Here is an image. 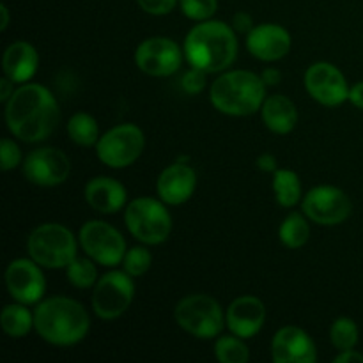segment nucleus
I'll return each mask as SVG.
<instances>
[{
  "label": "nucleus",
  "instance_id": "f257e3e1",
  "mask_svg": "<svg viewBox=\"0 0 363 363\" xmlns=\"http://www.w3.org/2000/svg\"><path fill=\"white\" fill-rule=\"evenodd\" d=\"M60 110L55 96L41 84H21L6 103V123L20 140L35 144L57 130Z\"/></svg>",
  "mask_w": 363,
  "mask_h": 363
},
{
  "label": "nucleus",
  "instance_id": "f03ea898",
  "mask_svg": "<svg viewBox=\"0 0 363 363\" xmlns=\"http://www.w3.org/2000/svg\"><path fill=\"white\" fill-rule=\"evenodd\" d=\"M184 59L206 73H222L238 57L236 30L220 20L199 21L184 39Z\"/></svg>",
  "mask_w": 363,
  "mask_h": 363
},
{
  "label": "nucleus",
  "instance_id": "7ed1b4c3",
  "mask_svg": "<svg viewBox=\"0 0 363 363\" xmlns=\"http://www.w3.org/2000/svg\"><path fill=\"white\" fill-rule=\"evenodd\" d=\"M34 328L52 346L69 347L82 342L91 328V319L73 298L53 296L39 301L34 311Z\"/></svg>",
  "mask_w": 363,
  "mask_h": 363
},
{
  "label": "nucleus",
  "instance_id": "20e7f679",
  "mask_svg": "<svg viewBox=\"0 0 363 363\" xmlns=\"http://www.w3.org/2000/svg\"><path fill=\"white\" fill-rule=\"evenodd\" d=\"M266 99V84L259 74L247 69L225 71L213 82L209 101L230 117H247L261 110Z\"/></svg>",
  "mask_w": 363,
  "mask_h": 363
},
{
  "label": "nucleus",
  "instance_id": "39448f33",
  "mask_svg": "<svg viewBox=\"0 0 363 363\" xmlns=\"http://www.w3.org/2000/svg\"><path fill=\"white\" fill-rule=\"evenodd\" d=\"M124 222L131 236L147 247L165 243L172 233V216L162 199H133L124 208Z\"/></svg>",
  "mask_w": 363,
  "mask_h": 363
},
{
  "label": "nucleus",
  "instance_id": "423d86ee",
  "mask_svg": "<svg viewBox=\"0 0 363 363\" xmlns=\"http://www.w3.org/2000/svg\"><path fill=\"white\" fill-rule=\"evenodd\" d=\"M78 241L67 227L60 223H43L27 240L28 257L46 269L66 268L77 257Z\"/></svg>",
  "mask_w": 363,
  "mask_h": 363
},
{
  "label": "nucleus",
  "instance_id": "0eeeda50",
  "mask_svg": "<svg viewBox=\"0 0 363 363\" xmlns=\"http://www.w3.org/2000/svg\"><path fill=\"white\" fill-rule=\"evenodd\" d=\"M176 323L195 339L209 340L220 337L225 328V314L222 305L208 294L184 296L174 311Z\"/></svg>",
  "mask_w": 363,
  "mask_h": 363
},
{
  "label": "nucleus",
  "instance_id": "6e6552de",
  "mask_svg": "<svg viewBox=\"0 0 363 363\" xmlns=\"http://www.w3.org/2000/svg\"><path fill=\"white\" fill-rule=\"evenodd\" d=\"M145 147L144 131L137 124L124 123L110 128L99 137L96 155L110 169H126L142 156Z\"/></svg>",
  "mask_w": 363,
  "mask_h": 363
},
{
  "label": "nucleus",
  "instance_id": "1a4fd4ad",
  "mask_svg": "<svg viewBox=\"0 0 363 363\" xmlns=\"http://www.w3.org/2000/svg\"><path fill=\"white\" fill-rule=\"evenodd\" d=\"M78 243L85 255L106 268L123 264L126 255V240L123 234L110 223L101 220H89L80 227Z\"/></svg>",
  "mask_w": 363,
  "mask_h": 363
},
{
  "label": "nucleus",
  "instance_id": "9d476101",
  "mask_svg": "<svg viewBox=\"0 0 363 363\" xmlns=\"http://www.w3.org/2000/svg\"><path fill=\"white\" fill-rule=\"evenodd\" d=\"M133 298V277L124 269H113L96 282L92 293V311L103 321H116L131 307Z\"/></svg>",
  "mask_w": 363,
  "mask_h": 363
},
{
  "label": "nucleus",
  "instance_id": "9b49d317",
  "mask_svg": "<svg viewBox=\"0 0 363 363\" xmlns=\"http://www.w3.org/2000/svg\"><path fill=\"white\" fill-rule=\"evenodd\" d=\"M301 209L311 222L333 227L340 225L350 218L353 204L344 190L332 184H321L307 191L301 201Z\"/></svg>",
  "mask_w": 363,
  "mask_h": 363
},
{
  "label": "nucleus",
  "instance_id": "f8f14e48",
  "mask_svg": "<svg viewBox=\"0 0 363 363\" xmlns=\"http://www.w3.org/2000/svg\"><path fill=\"white\" fill-rule=\"evenodd\" d=\"M184 50L163 35L147 38L135 50V64L149 77H170L183 66Z\"/></svg>",
  "mask_w": 363,
  "mask_h": 363
},
{
  "label": "nucleus",
  "instance_id": "ddd939ff",
  "mask_svg": "<svg viewBox=\"0 0 363 363\" xmlns=\"http://www.w3.org/2000/svg\"><path fill=\"white\" fill-rule=\"evenodd\" d=\"M23 176L28 183L43 188L62 184L71 174V162L66 152L57 147H39L23 160Z\"/></svg>",
  "mask_w": 363,
  "mask_h": 363
},
{
  "label": "nucleus",
  "instance_id": "4468645a",
  "mask_svg": "<svg viewBox=\"0 0 363 363\" xmlns=\"http://www.w3.org/2000/svg\"><path fill=\"white\" fill-rule=\"evenodd\" d=\"M305 89L312 99L325 106H339L350 99V85L342 71L332 62H314L305 71Z\"/></svg>",
  "mask_w": 363,
  "mask_h": 363
},
{
  "label": "nucleus",
  "instance_id": "2eb2a0df",
  "mask_svg": "<svg viewBox=\"0 0 363 363\" xmlns=\"http://www.w3.org/2000/svg\"><path fill=\"white\" fill-rule=\"evenodd\" d=\"M6 286L11 298L18 303L38 305L46 293L43 266L34 259H16L6 269Z\"/></svg>",
  "mask_w": 363,
  "mask_h": 363
},
{
  "label": "nucleus",
  "instance_id": "dca6fc26",
  "mask_svg": "<svg viewBox=\"0 0 363 363\" xmlns=\"http://www.w3.org/2000/svg\"><path fill=\"white\" fill-rule=\"evenodd\" d=\"M293 39L287 28L279 23L255 25L247 34V50L262 62H277L289 53Z\"/></svg>",
  "mask_w": 363,
  "mask_h": 363
},
{
  "label": "nucleus",
  "instance_id": "f3484780",
  "mask_svg": "<svg viewBox=\"0 0 363 363\" xmlns=\"http://www.w3.org/2000/svg\"><path fill=\"white\" fill-rule=\"evenodd\" d=\"M272 358L275 363H315L318 350L305 330L284 326L272 340Z\"/></svg>",
  "mask_w": 363,
  "mask_h": 363
},
{
  "label": "nucleus",
  "instance_id": "a211bd4d",
  "mask_svg": "<svg viewBox=\"0 0 363 363\" xmlns=\"http://www.w3.org/2000/svg\"><path fill=\"white\" fill-rule=\"evenodd\" d=\"M197 188V174L188 163L177 162L162 170L156 181L158 197L167 206H181L190 201Z\"/></svg>",
  "mask_w": 363,
  "mask_h": 363
},
{
  "label": "nucleus",
  "instance_id": "6ab92c4d",
  "mask_svg": "<svg viewBox=\"0 0 363 363\" xmlns=\"http://www.w3.org/2000/svg\"><path fill=\"white\" fill-rule=\"evenodd\" d=\"M227 328L241 339H252L262 330L266 321V307L259 298L240 296L229 305L225 314Z\"/></svg>",
  "mask_w": 363,
  "mask_h": 363
},
{
  "label": "nucleus",
  "instance_id": "aec40b11",
  "mask_svg": "<svg viewBox=\"0 0 363 363\" xmlns=\"http://www.w3.org/2000/svg\"><path fill=\"white\" fill-rule=\"evenodd\" d=\"M85 201L94 211L103 213V215H112V213L121 211L126 208L128 191L117 179L108 176L92 177L85 184Z\"/></svg>",
  "mask_w": 363,
  "mask_h": 363
},
{
  "label": "nucleus",
  "instance_id": "412c9836",
  "mask_svg": "<svg viewBox=\"0 0 363 363\" xmlns=\"http://www.w3.org/2000/svg\"><path fill=\"white\" fill-rule=\"evenodd\" d=\"M39 55L38 50L27 41H14L4 52L2 67L6 77L14 84H27L38 73Z\"/></svg>",
  "mask_w": 363,
  "mask_h": 363
},
{
  "label": "nucleus",
  "instance_id": "4be33fe9",
  "mask_svg": "<svg viewBox=\"0 0 363 363\" xmlns=\"http://www.w3.org/2000/svg\"><path fill=\"white\" fill-rule=\"evenodd\" d=\"M261 117L264 126L277 135H287L296 128V105L284 94H273L264 99L261 106Z\"/></svg>",
  "mask_w": 363,
  "mask_h": 363
},
{
  "label": "nucleus",
  "instance_id": "5701e85b",
  "mask_svg": "<svg viewBox=\"0 0 363 363\" xmlns=\"http://www.w3.org/2000/svg\"><path fill=\"white\" fill-rule=\"evenodd\" d=\"M0 326L4 333L13 339H23L34 328V312L28 311V305L13 303L6 305L0 314Z\"/></svg>",
  "mask_w": 363,
  "mask_h": 363
},
{
  "label": "nucleus",
  "instance_id": "b1692460",
  "mask_svg": "<svg viewBox=\"0 0 363 363\" xmlns=\"http://www.w3.org/2000/svg\"><path fill=\"white\" fill-rule=\"evenodd\" d=\"M279 240L284 247L291 250L305 247L311 240V225H308L307 216L301 213L287 215L279 227Z\"/></svg>",
  "mask_w": 363,
  "mask_h": 363
},
{
  "label": "nucleus",
  "instance_id": "393cba45",
  "mask_svg": "<svg viewBox=\"0 0 363 363\" xmlns=\"http://www.w3.org/2000/svg\"><path fill=\"white\" fill-rule=\"evenodd\" d=\"M273 191L277 204L282 208H294L301 199V183L298 174L289 169H279L273 172Z\"/></svg>",
  "mask_w": 363,
  "mask_h": 363
},
{
  "label": "nucleus",
  "instance_id": "a878e982",
  "mask_svg": "<svg viewBox=\"0 0 363 363\" xmlns=\"http://www.w3.org/2000/svg\"><path fill=\"white\" fill-rule=\"evenodd\" d=\"M67 135L71 140L80 147H92L99 140V126L98 121L91 113L78 112L67 121Z\"/></svg>",
  "mask_w": 363,
  "mask_h": 363
},
{
  "label": "nucleus",
  "instance_id": "bb28decb",
  "mask_svg": "<svg viewBox=\"0 0 363 363\" xmlns=\"http://www.w3.org/2000/svg\"><path fill=\"white\" fill-rule=\"evenodd\" d=\"M98 262L92 261L91 257H74L69 264L66 266V277L67 282L74 286L77 289H89V287L96 286L98 282Z\"/></svg>",
  "mask_w": 363,
  "mask_h": 363
},
{
  "label": "nucleus",
  "instance_id": "cd10ccee",
  "mask_svg": "<svg viewBox=\"0 0 363 363\" xmlns=\"http://www.w3.org/2000/svg\"><path fill=\"white\" fill-rule=\"evenodd\" d=\"M215 354L222 363H247L250 360V351L245 339L234 335H220L215 342Z\"/></svg>",
  "mask_w": 363,
  "mask_h": 363
},
{
  "label": "nucleus",
  "instance_id": "c85d7f7f",
  "mask_svg": "<svg viewBox=\"0 0 363 363\" xmlns=\"http://www.w3.org/2000/svg\"><path fill=\"white\" fill-rule=\"evenodd\" d=\"M358 325L351 318H337L330 328V340L339 351L354 350L358 344Z\"/></svg>",
  "mask_w": 363,
  "mask_h": 363
},
{
  "label": "nucleus",
  "instance_id": "c756f323",
  "mask_svg": "<svg viewBox=\"0 0 363 363\" xmlns=\"http://www.w3.org/2000/svg\"><path fill=\"white\" fill-rule=\"evenodd\" d=\"M152 264V254L145 247H133L126 250V255L123 259V269L130 273L131 277H142L147 273V269Z\"/></svg>",
  "mask_w": 363,
  "mask_h": 363
},
{
  "label": "nucleus",
  "instance_id": "7c9ffc66",
  "mask_svg": "<svg viewBox=\"0 0 363 363\" xmlns=\"http://www.w3.org/2000/svg\"><path fill=\"white\" fill-rule=\"evenodd\" d=\"M181 13L194 21L211 20L218 9V0H179Z\"/></svg>",
  "mask_w": 363,
  "mask_h": 363
},
{
  "label": "nucleus",
  "instance_id": "2f4dec72",
  "mask_svg": "<svg viewBox=\"0 0 363 363\" xmlns=\"http://www.w3.org/2000/svg\"><path fill=\"white\" fill-rule=\"evenodd\" d=\"M208 74L206 71L197 69V67H191L183 74L181 78V87L186 94L195 96L199 92H202L206 89V84H208Z\"/></svg>",
  "mask_w": 363,
  "mask_h": 363
},
{
  "label": "nucleus",
  "instance_id": "473e14b6",
  "mask_svg": "<svg viewBox=\"0 0 363 363\" xmlns=\"http://www.w3.org/2000/svg\"><path fill=\"white\" fill-rule=\"evenodd\" d=\"M0 160H2V170L9 172V170L16 169L21 163V151L18 144L11 138H2L0 144Z\"/></svg>",
  "mask_w": 363,
  "mask_h": 363
},
{
  "label": "nucleus",
  "instance_id": "72a5a7b5",
  "mask_svg": "<svg viewBox=\"0 0 363 363\" xmlns=\"http://www.w3.org/2000/svg\"><path fill=\"white\" fill-rule=\"evenodd\" d=\"M137 4L144 13L152 14V16H165L172 13L179 0H137Z\"/></svg>",
  "mask_w": 363,
  "mask_h": 363
},
{
  "label": "nucleus",
  "instance_id": "f704fd0d",
  "mask_svg": "<svg viewBox=\"0 0 363 363\" xmlns=\"http://www.w3.org/2000/svg\"><path fill=\"white\" fill-rule=\"evenodd\" d=\"M254 27V20H252L250 14L245 13V11H240V13H236L233 16V28L236 32H240V34H248Z\"/></svg>",
  "mask_w": 363,
  "mask_h": 363
},
{
  "label": "nucleus",
  "instance_id": "c9c22d12",
  "mask_svg": "<svg viewBox=\"0 0 363 363\" xmlns=\"http://www.w3.org/2000/svg\"><path fill=\"white\" fill-rule=\"evenodd\" d=\"M257 167L262 172H277L279 170V162H277V158L273 155L264 152V155H261L257 158Z\"/></svg>",
  "mask_w": 363,
  "mask_h": 363
},
{
  "label": "nucleus",
  "instance_id": "e433bc0d",
  "mask_svg": "<svg viewBox=\"0 0 363 363\" xmlns=\"http://www.w3.org/2000/svg\"><path fill=\"white\" fill-rule=\"evenodd\" d=\"M261 78L262 82L266 84V87H273V85H279L280 80H282V73H280V69H277V67H266L264 71L261 73Z\"/></svg>",
  "mask_w": 363,
  "mask_h": 363
},
{
  "label": "nucleus",
  "instance_id": "4c0bfd02",
  "mask_svg": "<svg viewBox=\"0 0 363 363\" xmlns=\"http://www.w3.org/2000/svg\"><path fill=\"white\" fill-rule=\"evenodd\" d=\"M333 362L335 363H363V354L358 353V351H354V350L340 351Z\"/></svg>",
  "mask_w": 363,
  "mask_h": 363
},
{
  "label": "nucleus",
  "instance_id": "58836bf2",
  "mask_svg": "<svg viewBox=\"0 0 363 363\" xmlns=\"http://www.w3.org/2000/svg\"><path fill=\"white\" fill-rule=\"evenodd\" d=\"M14 91H16V89H14V82L11 80L9 77H4L2 80H0V101H9V98L13 96Z\"/></svg>",
  "mask_w": 363,
  "mask_h": 363
},
{
  "label": "nucleus",
  "instance_id": "ea45409f",
  "mask_svg": "<svg viewBox=\"0 0 363 363\" xmlns=\"http://www.w3.org/2000/svg\"><path fill=\"white\" fill-rule=\"evenodd\" d=\"M350 101L353 103L357 108L363 110V82H358L350 89Z\"/></svg>",
  "mask_w": 363,
  "mask_h": 363
},
{
  "label": "nucleus",
  "instance_id": "a19ab883",
  "mask_svg": "<svg viewBox=\"0 0 363 363\" xmlns=\"http://www.w3.org/2000/svg\"><path fill=\"white\" fill-rule=\"evenodd\" d=\"M0 14H2V23H0V30H6L7 25H9V9H7L6 4L0 6Z\"/></svg>",
  "mask_w": 363,
  "mask_h": 363
}]
</instances>
